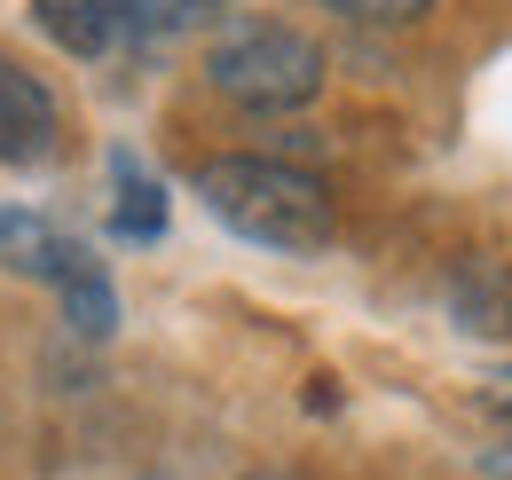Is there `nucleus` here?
Wrapping results in <instances>:
<instances>
[{"mask_svg":"<svg viewBox=\"0 0 512 480\" xmlns=\"http://www.w3.org/2000/svg\"><path fill=\"white\" fill-rule=\"evenodd\" d=\"M197 197L221 229L268 244V252H323L331 244V189L284 158H205Z\"/></svg>","mask_w":512,"mask_h":480,"instance_id":"f257e3e1","label":"nucleus"},{"mask_svg":"<svg viewBox=\"0 0 512 480\" xmlns=\"http://www.w3.org/2000/svg\"><path fill=\"white\" fill-rule=\"evenodd\" d=\"M205 87L229 95L237 111H300L323 87V48L300 24H229L205 48Z\"/></svg>","mask_w":512,"mask_h":480,"instance_id":"f03ea898","label":"nucleus"},{"mask_svg":"<svg viewBox=\"0 0 512 480\" xmlns=\"http://www.w3.org/2000/svg\"><path fill=\"white\" fill-rule=\"evenodd\" d=\"M64 134V103L40 71L0 56V166H40Z\"/></svg>","mask_w":512,"mask_h":480,"instance_id":"7ed1b4c3","label":"nucleus"},{"mask_svg":"<svg viewBox=\"0 0 512 480\" xmlns=\"http://www.w3.org/2000/svg\"><path fill=\"white\" fill-rule=\"evenodd\" d=\"M0 268H16V276H48L56 292L79 284L95 260H87V244L64 237L48 213H24V205H0Z\"/></svg>","mask_w":512,"mask_h":480,"instance_id":"20e7f679","label":"nucleus"},{"mask_svg":"<svg viewBox=\"0 0 512 480\" xmlns=\"http://www.w3.org/2000/svg\"><path fill=\"white\" fill-rule=\"evenodd\" d=\"M449 315L465 323V331H481V339H505L512 331V268L505 260H457V276H449Z\"/></svg>","mask_w":512,"mask_h":480,"instance_id":"39448f33","label":"nucleus"},{"mask_svg":"<svg viewBox=\"0 0 512 480\" xmlns=\"http://www.w3.org/2000/svg\"><path fill=\"white\" fill-rule=\"evenodd\" d=\"M32 24H40L64 56H103V48L127 32L111 0H32Z\"/></svg>","mask_w":512,"mask_h":480,"instance_id":"423d86ee","label":"nucleus"},{"mask_svg":"<svg viewBox=\"0 0 512 480\" xmlns=\"http://www.w3.org/2000/svg\"><path fill=\"white\" fill-rule=\"evenodd\" d=\"M111 181H119V213H111V229H119L127 244H150L158 229H166V189L142 174V158H127V150L111 158Z\"/></svg>","mask_w":512,"mask_h":480,"instance_id":"0eeeda50","label":"nucleus"},{"mask_svg":"<svg viewBox=\"0 0 512 480\" xmlns=\"http://www.w3.org/2000/svg\"><path fill=\"white\" fill-rule=\"evenodd\" d=\"M64 315L79 339H111V323H119V300H111V284H103V268H87L79 284H64Z\"/></svg>","mask_w":512,"mask_h":480,"instance_id":"6e6552de","label":"nucleus"},{"mask_svg":"<svg viewBox=\"0 0 512 480\" xmlns=\"http://www.w3.org/2000/svg\"><path fill=\"white\" fill-rule=\"evenodd\" d=\"M339 24H363V32H402V24H418L434 0H323Z\"/></svg>","mask_w":512,"mask_h":480,"instance_id":"1a4fd4ad","label":"nucleus"},{"mask_svg":"<svg viewBox=\"0 0 512 480\" xmlns=\"http://www.w3.org/2000/svg\"><path fill=\"white\" fill-rule=\"evenodd\" d=\"M111 8H119L127 32H182V24H197L213 0H111Z\"/></svg>","mask_w":512,"mask_h":480,"instance_id":"9d476101","label":"nucleus"},{"mask_svg":"<svg viewBox=\"0 0 512 480\" xmlns=\"http://www.w3.org/2000/svg\"><path fill=\"white\" fill-rule=\"evenodd\" d=\"M489 402H497V410L512 418V370H505V378H489Z\"/></svg>","mask_w":512,"mask_h":480,"instance_id":"9b49d317","label":"nucleus"},{"mask_svg":"<svg viewBox=\"0 0 512 480\" xmlns=\"http://www.w3.org/2000/svg\"><path fill=\"white\" fill-rule=\"evenodd\" d=\"M245 480H308V473H292V465H260V473H245Z\"/></svg>","mask_w":512,"mask_h":480,"instance_id":"f8f14e48","label":"nucleus"}]
</instances>
